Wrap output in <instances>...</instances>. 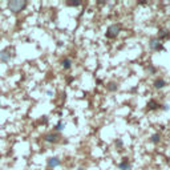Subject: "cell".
Masks as SVG:
<instances>
[{
	"label": "cell",
	"instance_id": "6da1fadb",
	"mask_svg": "<svg viewBox=\"0 0 170 170\" xmlns=\"http://www.w3.org/2000/svg\"><path fill=\"white\" fill-rule=\"evenodd\" d=\"M27 4L28 3L25 2V0H9L8 2V9L11 11V12H13V13H19L27 7Z\"/></svg>",
	"mask_w": 170,
	"mask_h": 170
},
{
	"label": "cell",
	"instance_id": "7a4b0ae2",
	"mask_svg": "<svg viewBox=\"0 0 170 170\" xmlns=\"http://www.w3.org/2000/svg\"><path fill=\"white\" fill-rule=\"evenodd\" d=\"M120 32H121V25L120 24H112V25L108 27V29L105 32V36H106V39H114L120 35Z\"/></svg>",
	"mask_w": 170,
	"mask_h": 170
},
{
	"label": "cell",
	"instance_id": "3957f363",
	"mask_svg": "<svg viewBox=\"0 0 170 170\" xmlns=\"http://www.w3.org/2000/svg\"><path fill=\"white\" fill-rule=\"evenodd\" d=\"M149 48L151 50H162L163 49V45H162L161 40H158L157 37H151L150 41H149Z\"/></svg>",
	"mask_w": 170,
	"mask_h": 170
},
{
	"label": "cell",
	"instance_id": "277c9868",
	"mask_svg": "<svg viewBox=\"0 0 170 170\" xmlns=\"http://www.w3.org/2000/svg\"><path fill=\"white\" fill-rule=\"evenodd\" d=\"M12 53H11V50L9 49H3L2 52H0V63H4V64H7L11 61V59H12Z\"/></svg>",
	"mask_w": 170,
	"mask_h": 170
},
{
	"label": "cell",
	"instance_id": "5b68a950",
	"mask_svg": "<svg viewBox=\"0 0 170 170\" xmlns=\"http://www.w3.org/2000/svg\"><path fill=\"white\" fill-rule=\"evenodd\" d=\"M59 140H60V135L56 132L55 133H48V134L44 135V141L48 144H56V142H59Z\"/></svg>",
	"mask_w": 170,
	"mask_h": 170
},
{
	"label": "cell",
	"instance_id": "8992f818",
	"mask_svg": "<svg viewBox=\"0 0 170 170\" xmlns=\"http://www.w3.org/2000/svg\"><path fill=\"white\" fill-rule=\"evenodd\" d=\"M47 165L49 169H55V167H57L61 165V161H60V158L59 157H50L47 160Z\"/></svg>",
	"mask_w": 170,
	"mask_h": 170
},
{
	"label": "cell",
	"instance_id": "52a82bcc",
	"mask_svg": "<svg viewBox=\"0 0 170 170\" xmlns=\"http://www.w3.org/2000/svg\"><path fill=\"white\" fill-rule=\"evenodd\" d=\"M170 37V31L169 29H166V28H162V29H160L158 31V36H157V39L158 40H165V39H169Z\"/></svg>",
	"mask_w": 170,
	"mask_h": 170
},
{
	"label": "cell",
	"instance_id": "ba28073f",
	"mask_svg": "<svg viewBox=\"0 0 170 170\" xmlns=\"http://www.w3.org/2000/svg\"><path fill=\"white\" fill-rule=\"evenodd\" d=\"M118 169L120 170H132V165H130L128 158H124V160L118 163Z\"/></svg>",
	"mask_w": 170,
	"mask_h": 170
},
{
	"label": "cell",
	"instance_id": "9c48e42d",
	"mask_svg": "<svg viewBox=\"0 0 170 170\" xmlns=\"http://www.w3.org/2000/svg\"><path fill=\"white\" fill-rule=\"evenodd\" d=\"M166 87V81L163 80V78H157V80L154 81V88L156 89H162Z\"/></svg>",
	"mask_w": 170,
	"mask_h": 170
},
{
	"label": "cell",
	"instance_id": "30bf717a",
	"mask_svg": "<svg viewBox=\"0 0 170 170\" xmlns=\"http://www.w3.org/2000/svg\"><path fill=\"white\" fill-rule=\"evenodd\" d=\"M61 66H63V69H65V71H69L71 68H72V60L71 59H64L63 61H61Z\"/></svg>",
	"mask_w": 170,
	"mask_h": 170
},
{
	"label": "cell",
	"instance_id": "8fae6325",
	"mask_svg": "<svg viewBox=\"0 0 170 170\" xmlns=\"http://www.w3.org/2000/svg\"><path fill=\"white\" fill-rule=\"evenodd\" d=\"M158 108H160V104H157V101H154V100H150L148 103V109L149 110H156V109H158Z\"/></svg>",
	"mask_w": 170,
	"mask_h": 170
},
{
	"label": "cell",
	"instance_id": "7c38bea8",
	"mask_svg": "<svg viewBox=\"0 0 170 170\" xmlns=\"http://www.w3.org/2000/svg\"><path fill=\"white\" fill-rule=\"evenodd\" d=\"M106 89L109 90V92H116V90L118 89V85H117V82H108L106 84Z\"/></svg>",
	"mask_w": 170,
	"mask_h": 170
},
{
	"label": "cell",
	"instance_id": "4fadbf2b",
	"mask_svg": "<svg viewBox=\"0 0 170 170\" xmlns=\"http://www.w3.org/2000/svg\"><path fill=\"white\" fill-rule=\"evenodd\" d=\"M160 141H161V134H160V133L151 134V137H150V142H151V144H158Z\"/></svg>",
	"mask_w": 170,
	"mask_h": 170
},
{
	"label": "cell",
	"instance_id": "5bb4252c",
	"mask_svg": "<svg viewBox=\"0 0 170 170\" xmlns=\"http://www.w3.org/2000/svg\"><path fill=\"white\" fill-rule=\"evenodd\" d=\"M65 128V124L63 121H59L57 124H56V126H55V132L57 133V132H61V130H64Z\"/></svg>",
	"mask_w": 170,
	"mask_h": 170
},
{
	"label": "cell",
	"instance_id": "9a60e30c",
	"mask_svg": "<svg viewBox=\"0 0 170 170\" xmlns=\"http://www.w3.org/2000/svg\"><path fill=\"white\" fill-rule=\"evenodd\" d=\"M81 3L80 2H68L66 3V5H69V7H78Z\"/></svg>",
	"mask_w": 170,
	"mask_h": 170
},
{
	"label": "cell",
	"instance_id": "2e32d148",
	"mask_svg": "<svg viewBox=\"0 0 170 170\" xmlns=\"http://www.w3.org/2000/svg\"><path fill=\"white\" fill-rule=\"evenodd\" d=\"M116 145L117 146H122V140H117L116 141Z\"/></svg>",
	"mask_w": 170,
	"mask_h": 170
},
{
	"label": "cell",
	"instance_id": "e0dca14e",
	"mask_svg": "<svg viewBox=\"0 0 170 170\" xmlns=\"http://www.w3.org/2000/svg\"><path fill=\"white\" fill-rule=\"evenodd\" d=\"M149 72H150V73H154V72H156V68H154V66H149Z\"/></svg>",
	"mask_w": 170,
	"mask_h": 170
},
{
	"label": "cell",
	"instance_id": "ac0fdd59",
	"mask_svg": "<svg viewBox=\"0 0 170 170\" xmlns=\"http://www.w3.org/2000/svg\"><path fill=\"white\" fill-rule=\"evenodd\" d=\"M47 94L49 96V97H52V94H53V92H52V90H48V92H47Z\"/></svg>",
	"mask_w": 170,
	"mask_h": 170
},
{
	"label": "cell",
	"instance_id": "d6986e66",
	"mask_svg": "<svg viewBox=\"0 0 170 170\" xmlns=\"http://www.w3.org/2000/svg\"><path fill=\"white\" fill-rule=\"evenodd\" d=\"M162 109H163V110H167L169 106H167V105H162Z\"/></svg>",
	"mask_w": 170,
	"mask_h": 170
},
{
	"label": "cell",
	"instance_id": "ffe728a7",
	"mask_svg": "<svg viewBox=\"0 0 170 170\" xmlns=\"http://www.w3.org/2000/svg\"><path fill=\"white\" fill-rule=\"evenodd\" d=\"M77 170H85V169H84V167H78Z\"/></svg>",
	"mask_w": 170,
	"mask_h": 170
}]
</instances>
